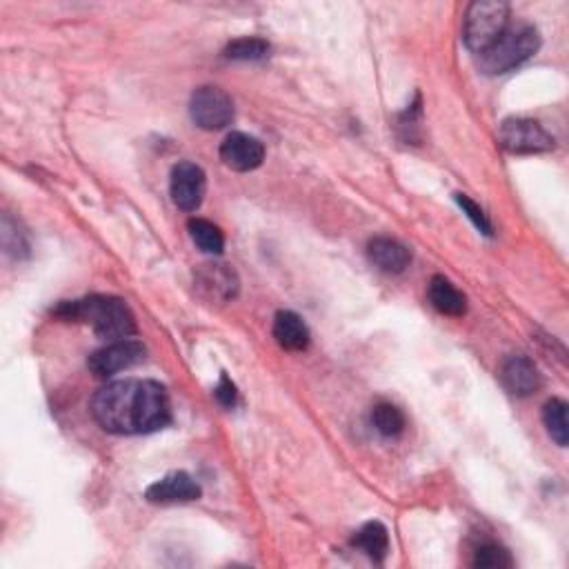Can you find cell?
Returning <instances> with one entry per match:
<instances>
[{
  "mask_svg": "<svg viewBox=\"0 0 569 569\" xmlns=\"http://www.w3.org/2000/svg\"><path fill=\"white\" fill-rule=\"evenodd\" d=\"M92 414L109 434H149L172 421L167 389L156 381H116L94 396Z\"/></svg>",
  "mask_w": 569,
  "mask_h": 569,
  "instance_id": "1",
  "label": "cell"
},
{
  "mask_svg": "<svg viewBox=\"0 0 569 569\" xmlns=\"http://www.w3.org/2000/svg\"><path fill=\"white\" fill-rule=\"evenodd\" d=\"M63 321L92 325L94 332L105 341H123L136 334V318L125 301L116 296H89L83 301L63 303L56 309Z\"/></svg>",
  "mask_w": 569,
  "mask_h": 569,
  "instance_id": "2",
  "label": "cell"
},
{
  "mask_svg": "<svg viewBox=\"0 0 569 569\" xmlns=\"http://www.w3.org/2000/svg\"><path fill=\"white\" fill-rule=\"evenodd\" d=\"M538 47H541V36H538L536 27L527 23L507 27L505 34L481 54L478 65L489 76L507 74L514 67L529 61L538 52Z\"/></svg>",
  "mask_w": 569,
  "mask_h": 569,
  "instance_id": "3",
  "label": "cell"
},
{
  "mask_svg": "<svg viewBox=\"0 0 569 569\" xmlns=\"http://www.w3.org/2000/svg\"><path fill=\"white\" fill-rule=\"evenodd\" d=\"M509 27V7L498 0H481L467 7L463 41L474 54H483Z\"/></svg>",
  "mask_w": 569,
  "mask_h": 569,
  "instance_id": "4",
  "label": "cell"
},
{
  "mask_svg": "<svg viewBox=\"0 0 569 569\" xmlns=\"http://www.w3.org/2000/svg\"><path fill=\"white\" fill-rule=\"evenodd\" d=\"M189 114L198 127L216 132V129H223L234 121V101L221 87L207 85L194 92Z\"/></svg>",
  "mask_w": 569,
  "mask_h": 569,
  "instance_id": "5",
  "label": "cell"
},
{
  "mask_svg": "<svg viewBox=\"0 0 569 569\" xmlns=\"http://www.w3.org/2000/svg\"><path fill=\"white\" fill-rule=\"evenodd\" d=\"M145 356H147V347L141 341L123 338V341L109 343L107 347L98 349V352L89 356L87 367L96 378H109L116 376L118 372H125V369H132L138 363H143Z\"/></svg>",
  "mask_w": 569,
  "mask_h": 569,
  "instance_id": "6",
  "label": "cell"
},
{
  "mask_svg": "<svg viewBox=\"0 0 569 569\" xmlns=\"http://www.w3.org/2000/svg\"><path fill=\"white\" fill-rule=\"evenodd\" d=\"M498 141L509 154H543L554 149V136L529 118H509L501 125Z\"/></svg>",
  "mask_w": 569,
  "mask_h": 569,
  "instance_id": "7",
  "label": "cell"
},
{
  "mask_svg": "<svg viewBox=\"0 0 569 569\" xmlns=\"http://www.w3.org/2000/svg\"><path fill=\"white\" fill-rule=\"evenodd\" d=\"M207 189V176L196 163L183 161L172 169V181H169V194L178 209L183 212H196L203 205Z\"/></svg>",
  "mask_w": 569,
  "mask_h": 569,
  "instance_id": "8",
  "label": "cell"
},
{
  "mask_svg": "<svg viewBox=\"0 0 569 569\" xmlns=\"http://www.w3.org/2000/svg\"><path fill=\"white\" fill-rule=\"evenodd\" d=\"M221 161L234 172H252L265 161V147L258 138L232 132L221 145Z\"/></svg>",
  "mask_w": 569,
  "mask_h": 569,
  "instance_id": "9",
  "label": "cell"
},
{
  "mask_svg": "<svg viewBox=\"0 0 569 569\" xmlns=\"http://www.w3.org/2000/svg\"><path fill=\"white\" fill-rule=\"evenodd\" d=\"M203 494L201 485H198L192 476L185 472L167 474L161 481H156L145 492V498L149 503L156 505H169V503H189L198 501Z\"/></svg>",
  "mask_w": 569,
  "mask_h": 569,
  "instance_id": "10",
  "label": "cell"
},
{
  "mask_svg": "<svg viewBox=\"0 0 569 569\" xmlns=\"http://www.w3.org/2000/svg\"><path fill=\"white\" fill-rule=\"evenodd\" d=\"M503 383L514 396H532L543 387V376L527 356H512L503 365Z\"/></svg>",
  "mask_w": 569,
  "mask_h": 569,
  "instance_id": "11",
  "label": "cell"
},
{
  "mask_svg": "<svg viewBox=\"0 0 569 569\" xmlns=\"http://www.w3.org/2000/svg\"><path fill=\"white\" fill-rule=\"evenodd\" d=\"M367 258L374 267L381 269L385 274H401L412 263V254L409 249L394 241V238H374L372 243L367 245Z\"/></svg>",
  "mask_w": 569,
  "mask_h": 569,
  "instance_id": "12",
  "label": "cell"
},
{
  "mask_svg": "<svg viewBox=\"0 0 569 569\" xmlns=\"http://www.w3.org/2000/svg\"><path fill=\"white\" fill-rule=\"evenodd\" d=\"M196 285L201 287V292L209 301H229V298H234L238 292V278L234 269L221 263L203 265V269L196 276Z\"/></svg>",
  "mask_w": 569,
  "mask_h": 569,
  "instance_id": "13",
  "label": "cell"
},
{
  "mask_svg": "<svg viewBox=\"0 0 569 569\" xmlns=\"http://www.w3.org/2000/svg\"><path fill=\"white\" fill-rule=\"evenodd\" d=\"M274 338L287 352H303L309 345V329L294 312H278L274 318Z\"/></svg>",
  "mask_w": 569,
  "mask_h": 569,
  "instance_id": "14",
  "label": "cell"
},
{
  "mask_svg": "<svg viewBox=\"0 0 569 569\" xmlns=\"http://www.w3.org/2000/svg\"><path fill=\"white\" fill-rule=\"evenodd\" d=\"M427 294H429V303L445 316H463L467 312L465 296L458 292L445 276H434L432 283H429Z\"/></svg>",
  "mask_w": 569,
  "mask_h": 569,
  "instance_id": "15",
  "label": "cell"
},
{
  "mask_svg": "<svg viewBox=\"0 0 569 569\" xmlns=\"http://www.w3.org/2000/svg\"><path fill=\"white\" fill-rule=\"evenodd\" d=\"M354 545L358 549H363V552L372 558V561L381 563L383 558L387 556V549H389V536H387V529L383 523H367L361 529H358V534L354 536Z\"/></svg>",
  "mask_w": 569,
  "mask_h": 569,
  "instance_id": "16",
  "label": "cell"
},
{
  "mask_svg": "<svg viewBox=\"0 0 569 569\" xmlns=\"http://www.w3.org/2000/svg\"><path fill=\"white\" fill-rule=\"evenodd\" d=\"M187 229H189V236H192V241L196 243L198 249H201V252L212 254V256L223 254L225 236L214 223L205 221V218H192V221L187 223Z\"/></svg>",
  "mask_w": 569,
  "mask_h": 569,
  "instance_id": "17",
  "label": "cell"
},
{
  "mask_svg": "<svg viewBox=\"0 0 569 569\" xmlns=\"http://www.w3.org/2000/svg\"><path fill=\"white\" fill-rule=\"evenodd\" d=\"M543 423L549 436L558 447H567L569 443V423H567V403L561 398H552L543 409Z\"/></svg>",
  "mask_w": 569,
  "mask_h": 569,
  "instance_id": "18",
  "label": "cell"
},
{
  "mask_svg": "<svg viewBox=\"0 0 569 569\" xmlns=\"http://www.w3.org/2000/svg\"><path fill=\"white\" fill-rule=\"evenodd\" d=\"M372 423L378 432H381L383 436H389V438H396L405 432L403 412L396 405H389V403H381V405L374 407Z\"/></svg>",
  "mask_w": 569,
  "mask_h": 569,
  "instance_id": "19",
  "label": "cell"
},
{
  "mask_svg": "<svg viewBox=\"0 0 569 569\" xmlns=\"http://www.w3.org/2000/svg\"><path fill=\"white\" fill-rule=\"evenodd\" d=\"M225 56L232 61H263L269 56V45L263 38H238L227 45Z\"/></svg>",
  "mask_w": 569,
  "mask_h": 569,
  "instance_id": "20",
  "label": "cell"
},
{
  "mask_svg": "<svg viewBox=\"0 0 569 569\" xmlns=\"http://www.w3.org/2000/svg\"><path fill=\"white\" fill-rule=\"evenodd\" d=\"M512 565H514V561H512V556H509L507 549L501 545H496V543L481 545L474 554V567L505 569V567H512Z\"/></svg>",
  "mask_w": 569,
  "mask_h": 569,
  "instance_id": "21",
  "label": "cell"
},
{
  "mask_svg": "<svg viewBox=\"0 0 569 569\" xmlns=\"http://www.w3.org/2000/svg\"><path fill=\"white\" fill-rule=\"evenodd\" d=\"M456 201H458V205L463 207V212L469 216V221H472L478 229H481L483 234H487V236H492V223L487 221V216H485V212L481 207H478L474 201H469V198L465 196V194H456Z\"/></svg>",
  "mask_w": 569,
  "mask_h": 569,
  "instance_id": "22",
  "label": "cell"
},
{
  "mask_svg": "<svg viewBox=\"0 0 569 569\" xmlns=\"http://www.w3.org/2000/svg\"><path fill=\"white\" fill-rule=\"evenodd\" d=\"M216 401L221 403L223 407H227V409H232L236 405V401H238L236 385L229 381L227 376H223L221 383H218V387H216Z\"/></svg>",
  "mask_w": 569,
  "mask_h": 569,
  "instance_id": "23",
  "label": "cell"
}]
</instances>
